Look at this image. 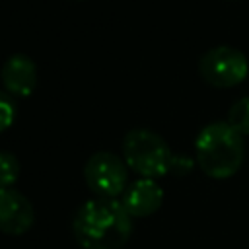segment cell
I'll return each mask as SVG.
<instances>
[{
    "instance_id": "cell-1",
    "label": "cell",
    "mask_w": 249,
    "mask_h": 249,
    "mask_svg": "<svg viewBox=\"0 0 249 249\" xmlns=\"http://www.w3.org/2000/svg\"><path fill=\"white\" fill-rule=\"evenodd\" d=\"M72 230L84 249H121L132 233V216L115 198H91L76 210Z\"/></svg>"
},
{
    "instance_id": "cell-11",
    "label": "cell",
    "mask_w": 249,
    "mask_h": 249,
    "mask_svg": "<svg viewBox=\"0 0 249 249\" xmlns=\"http://www.w3.org/2000/svg\"><path fill=\"white\" fill-rule=\"evenodd\" d=\"M14 119H16V103L8 93L0 91V132L10 128Z\"/></svg>"
},
{
    "instance_id": "cell-3",
    "label": "cell",
    "mask_w": 249,
    "mask_h": 249,
    "mask_svg": "<svg viewBox=\"0 0 249 249\" xmlns=\"http://www.w3.org/2000/svg\"><path fill=\"white\" fill-rule=\"evenodd\" d=\"M243 150L241 134L220 121L206 124L195 140L196 161L214 179L231 177L243 163Z\"/></svg>"
},
{
    "instance_id": "cell-4",
    "label": "cell",
    "mask_w": 249,
    "mask_h": 249,
    "mask_svg": "<svg viewBox=\"0 0 249 249\" xmlns=\"http://www.w3.org/2000/svg\"><path fill=\"white\" fill-rule=\"evenodd\" d=\"M198 72L202 80L214 88H233L247 78L249 62L239 49L218 45L200 56Z\"/></svg>"
},
{
    "instance_id": "cell-9",
    "label": "cell",
    "mask_w": 249,
    "mask_h": 249,
    "mask_svg": "<svg viewBox=\"0 0 249 249\" xmlns=\"http://www.w3.org/2000/svg\"><path fill=\"white\" fill-rule=\"evenodd\" d=\"M226 123L241 136L249 134V97H241L231 105Z\"/></svg>"
},
{
    "instance_id": "cell-6",
    "label": "cell",
    "mask_w": 249,
    "mask_h": 249,
    "mask_svg": "<svg viewBox=\"0 0 249 249\" xmlns=\"http://www.w3.org/2000/svg\"><path fill=\"white\" fill-rule=\"evenodd\" d=\"M33 206L14 187L0 189V231L8 235H21L33 226Z\"/></svg>"
},
{
    "instance_id": "cell-7",
    "label": "cell",
    "mask_w": 249,
    "mask_h": 249,
    "mask_svg": "<svg viewBox=\"0 0 249 249\" xmlns=\"http://www.w3.org/2000/svg\"><path fill=\"white\" fill-rule=\"evenodd\" d=\"M0 78L6 91L18 97H29L37 88V66L27 54L16 53L4 62Z\"/></svg>"
},
{
    "instance_id": "cell-5",
    "label": "cell",
    "mask_w": 249,
    "mask_h": 249,
    "mask_svg": "<svg viewBox=\"0 0 249 249\" xmlns=\"http://www.w3.org/2000/svg\"><path fill=\"white\" fill-rule=\"evenodd\" d=\"M84 179L99 198H115L128 187V165L111 152H95L84 165Z\"/></svg>"
},
{
    "instance_id": "cell-8",
    "label": "cell",
    "mask_w": 249,
    "mask_h": 249,
    "mask_svg": "<svg viewBox=\"0 0 249 249\" xmlns=\"http://www.w3.org/2000/svg\"><path fill=\"white\" fill-rule=\"evenodd\" d=\"M161 200H163V191L156 183V179L140 177L124 189L121 202L124 204L130 216L142 218L154 214L161 206Z\"/></svg>"
},
{
    "instance_id": "cell-2",
    "label": "cell",
    "mask_w": 249,
    "mask_h": 249,
    "mask_svg": "<svg viewBox=\"0 0 249 249\" xmlns=\"http://www.w3.org/2000/svg\"><path fill=\"white\" fill-rule=\"evenodd\" d=\"M123 156L124 163L134 169L142 177H161L169 171L187 173L191 167V160L185 156H175L167 142L154 130L134 128L126 132L123 140Z\"/></svg>"
},
{
    "instance_id": "cell-10",
    "label": "cell",
    "mask_w": 249,
    "mask_h": 249,
    "mask_svg": "<svg viewBox=\"0 0 249 249\" xmlns=\"http://www.w3.org/2000/svg\"><path fill=\"white\" fill-rule=\"evenodd\" d=\"M19 179V161L12 152H0V189L14 187Z\"/></svg>"
}]
</instances>
